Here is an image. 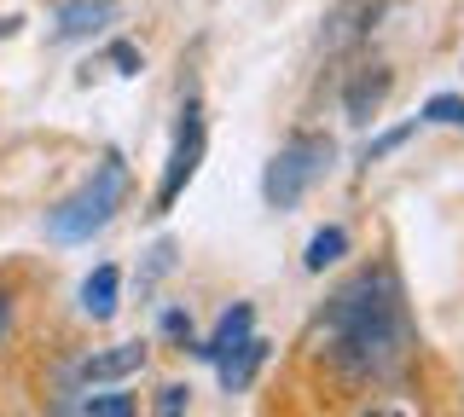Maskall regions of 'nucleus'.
I'll return each instance as SVG.
<instances>
[{
	"label": "nucleus",
	"instance_id": "nucleus-7",
	"mask_svg": "<svg viewBox=\"0 0 464 417\" xmlns=\"http://www.w3.org/2000/svg\"><path fill=\"white\" fill-rule=\"evenodd\" d=\"M116 0H64L58 6V35L64 41H82V35H93V30H105V24H116Z\"/></svg>",
	"mask_w": 464,
	"mask_h": 417
},
{
	"label": "nucleus",
	"instance_id": "nucleus-5",
	"mask_svg": "<svg viewBox=\"0 0 464 417\" xmlns=\"http://www.w3.org/2000/svg\"><path fill=\"white\" fill-rule=\"evenodd\" d=\"M389 0H337V6L325 12V30H319V47L325 52H348L354 41L372 35V24L383 18Z\"/></svg>",
	"mask_w": 464,
	"mask_h": 417
},
{
	"label": "nucleus",
	"instance_id": "nucleus-20",
	"mask_svg": "<svg viewBox=\"0 0 464 417\" xmlns=\"http://www.w3.org/2000/svg\"><path fill=\"white\" fill-rule=\"evenodd\" d=\"M360 417H406L401 406H372V412H360Z\"/></svg>",
	"mask_w": 464,
	"mask_h": 417
},
{
	"label": "nucleus",
	"instance_id": "nucleus-9",
	"mask_svg": "<svg viewBox=\"0 0 464 417\" xmlns=\"http://www.w3.org/2000/svg\"><path fill=\"white\" fill-rule=\"evenodd\" d=\"M250 325H256V308H250V301H238V308H227V313H221V325H215V336L203 342V348H192V354H198V359H209V365H215V359H221L227 348H238V342L250 336Z\"/></svg>",
	"mask_w": 464,
	"mask_h": 417
},
{
	"label": "nucleus",
	"instance_id": "nucleus-13",
	"mask_svg": "<svg viewBox=\"0 0 464 417\" xmlns=\"http://www.w3.org/2000/svg\"><path fill=\"white\" fill-rule=\"evenodd\" d=\"M424 122H435V128H464V99L459 93H435L430 105H424Z\"/></svg>",
	"mask_w": 464,
	"mask_h": 417
},
{
	"label": "nucleus",
	"instance_id": "nucleus-6",
	"mask_svg": "<svg viewBox=\"0 0 464 417\" xmlns=\"http://www.w3.org/2000/svg\"><path fill=\"white\" fill-rule=\"evenodd\" d=\"M389 88H395V70H383V64L360 70V76H354V81L343 88V110H348V122H372L377 110H383Z\"/></svg>",
	"mask_w": 464,
	"mask_h": 417
},
{
	"label": "nucleus",
	"instance_id": "nucleus-12",
	"mask_svg": "<svg viewBox=\"0 0 464 417\" xmlns=\"http://www.w3.org/2000/svg\"><path fill=\"white\" fill-rule=\"evenodd\" d=\"M343 255H348V226H319V232L308 238L302 267H308V272H325L331 261H343Z\"/></svg>",
	"mask_w": 464,
	"mask_h": 417
},
{
	"label": "nucleus",
	"instance_id": "nucleus-3",
	"mask_svg": "<svg viewBox=\"0 0 464 417\" xmlns=\"http://www.w3.org/2000/svg\"><path fill=\"white\" fill-rule=\"evenodd\" d=\"M331 168V139L325 134H296L285 139L279 156L267 163V175H261V197H267V209H290L308 197V185Z\"/></svg>",
	"mask_w": 464,
	"mask_h": 417
},
{
	"label": "nucleus",
	"instance_id": "nucleus-8",
	"mask_svg": "<svg viewBox=\"0 0 464 417\" xmlns=\"http://www.w3.org/2000/svg\"><path fill=\"white\" fill-rule=\"evenodd\" d=\"M140 365H145V348H140V342H122V348H105V354H87L76 377H82V383H116V377H134Z\"/></svg>",
	"mask_w": 464,
	"mask_h": 417
},
{
	"label": "nucleus",
	"instance_id": "nucleus-14",
	"mask_svg": "<svg viewBox=\"0 0 464 417\" xmlns=\"http://www.w3.org/2000/svg\"><path fill=\"white\" fill-rule=\"evenodd\" d=\"M186 406H192V388H180V383H169L163 394H157V417H180Z\"/></svg>",
	"mask_w": 464,
	"mask_h": 417
},
{
	"label": "nucleus",
	"instance_id": "nucleus-16",
	"mask_svg": "<svg viewBox=\"0 0 464 417\" xmlns=\"http://www.w3.org/2000/svg\"><path fill=\"white\" fill-rule=\"evenodd\" d=\"M87 417H134V400H128V394H105V400H87Z\"/></svg>",
	"mask_w": 464,
	"mask_h": 417
},
{
	"label": "nucleus",
	"instance_id": "nucleus-11",
	"mask_svg": "<svg viewBox=\"0 0 464 417\" xmlns=\"http://www.w3.org/2000/svg\"><path fill=\"white\" fill-rule=\"evenodd\" d=\"M116 290H122V272H116L111 261L93 267L87 284H82V313H87V319H111V313H116Z\"/></svg>",
	"mask_w": 464,
	"mask_h": 417
},
{
	"label": "nucleus",
	"instance_id": "nucleus-17",
	"mask_svg": "<svg viewBox=\"0 0 464 417\" xmlns=\"http://www.w3.org/2000/svg\"><path fill=\"white\" fill-rule=\"evenodd\" d=\"M111 64L122 70V76H134V70H140V47H128V41H116V47H111Z\"/></svg>",
	"mask_w": 464,
	"mask_h": 417
},
{
	"label": "nucleus",
	"instance_id": "nucleus-19",
	"mask_svg": "<svg viewBox=\"0 0 464 417\" xmlns=\"http://www.w3.org/2000/svg\"><path fill=\"white\" fill-rule=\"evenodd\" d=\"M12 330V301H6V290H0V336Z\"/></svg>",
	"mask_w": 464,
	"mask_h": 417
},
{
	"label": "nucleus",
	"instance_id": "nucleus-4",
	"mask_svg": "<svg viewBox=\"0 0 464 417\" xmlns=\"http://www.w3.org/2000/svg\"><path fill=\"white\" fill-rule=\"evenodd\" d=\"M198 163H203V110H198V105H186V110H180V128H174V151H169L163 180H157V197H151V209H157V214L174 209V197L192 185Z\"/></svg>",
	"mask_w": 464,
	"mask_h": 417
},
{
	"label": "nucleus",
	"instance_id": "nucleus-18",
	"mask_svg": "<svg viewBox=\"0 0 464 417\" xmlns=\"http://www.w3.org/2000/svg\"><path fill=\"white\" fill-rule=\"evenodd\" d=\"M163 330H169V336H192V319H186L180 308H169L163 313Z\"/></svg>",
	"mask_w": 464,
	"mask_h": 417
},
{
	"label": "nucleus",
	"instance_id": "nucleus-10",
	"mask_svg": "<svg viewBox=\"0 0 464 417\" xmlns=\"http://www.w3.org/2000/svg\"><path fill=\"white\" fill-rule=\"evenodd\" d=\"M261 359H267V342H261V336H244L238 348H227L221 359H215V371H221V388H227V394H232V388H244V383L256 377V365H261Z\"/></svg>",
	"mask_w": 464,
	"mask_h": 417
},
{
	"label": "nucleus",
	"instance_id": "nucleus-2",
	"mask_svg": "<svg viewBox=\"0 0 464 417\" xmlns=\"http://www.w3.org/2000/svg\"><path fill=\"white\" fill-rule=\"evenodd\" d=\"M128 204V163L122 156H105V163L93 168V180L82 185L76 197H64L53 214H47V232L58 238V243H87L93 232H105L111 226V214Z\"/></svg>",
	"mask_w": 464,
	"mask_h": 417
},
{
	"label": "nucleus",
	"instance_id": "nucleus-1",
	"mask_svg": "<svg viewBox=\"0 0 464 417\" xmlns=\"http://www.w3.org/2000/svg\"><path fill=\"white\" fill-rule=\"evenodd\" d=\"M314 354L348 383H401L418 354L401 272L377 261L360 267L348 284H337L314 319Z\"/></svg>",
	"mask_w": 464,
	"mask_h": 417
},
{
	"label": "nucleus",
	"instance_id": "nucleus-15",
	"mask_svg": "<svg viewBox=\"0 0 464 417\" xmlns=\"http://www.w3.org/2000/svg\"><path fill=\"white\" fill-rule=\"evenodd\" d=\"M406 139H412V122L395 128V134H383V139H372V146H366V163H383V156H389V151H401Z\"/></svg>",
	"mask_w": 464,
	"mask_h": 417
}]
</instances>
